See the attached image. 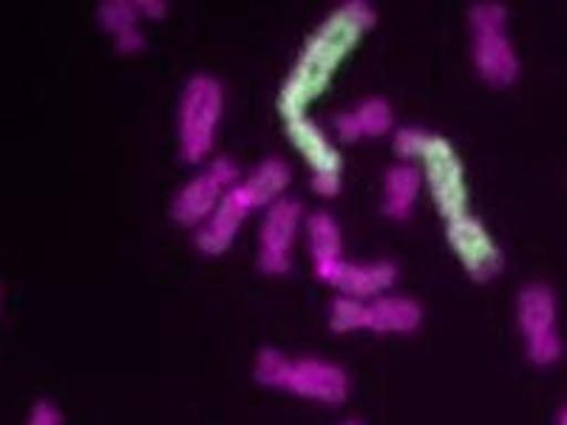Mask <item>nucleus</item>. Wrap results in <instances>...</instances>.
Masks as SVG:
<instances>
[{
    "instance_id": "1",
    "label": "nucleus",
    "mask_w": 567,
    "mask_h": 425,
    "mask_svg": "<svg viewBox=\"0 0 567 425\" xmlns=\"http://www.w3.org/2000/svg\"><path fill=\"white\" fill-rule=\"evenodd\" d=\"M374 20L378 18L369 3L352 0V3H341L310 34L278 91V111L284 120L307 114V108L329 89L343 60L358 49L363 34L374 27Z\"/></svg>"
},
{
    "instance_id": "2",
    "label": "nucleus",
    "mask_w": 567,
    "mask_h": 425,
    "mask_svg": "<svg viewBox=\"0 0 567 425\" xmlns=\"http://www.w3.org/2000/svg\"><path fill=\"white\" fill-rule=\"evenodd\" d=\"M471 58L480 80L491 89H511L519 80V58L508 38V9L483 0L468 9Z\"/></svg>"
},
{
    "instance_id": "3",
    "label": "nucleus",
    "mask_w": 567,
    "mask_h": 425,
    "mask_svg": "<svg viewBox=\"0 0 567 425\" xmlns=\"http://www.w3.org/2000/svg\"><path fill=\"white\" fill-rule=\"evenodd\" d=\"M221 114H225V91L219 80L210 74H194L187 80L179 100V114H176L182 159L196 165L210 156Z\"/></svg>"
},
{
    "instance_id": "4",
    "label": "nucleus",
    "mask_w": 567,
    "mask_h": 425,
    "mask_svg": "<svg viewBox=\"0 0 567 425\" xmlns=\"http://www.w3.org/2000/svg\"><path fill=\"white\" fill-rule=\"evenodd\" d=\"M420 174L432 194L434 207L445 221H454L468 212V182L465 165L457 148L445 136L429 134L425 151L420 156Z\"/></svg>"
},
{
    "instance_id": "5",
    "label": "nucleus",
    "mask_w": 567,
    "mask_h": 425,
    "mask_svg": "<svg viewBox=\"0 0 567 425\" xmlns=\"http://www.w3.org/2000/svg\"><path fill=\"white\" fill-rule=\"evenodd\" d=\"M516 323L523 332L525 354L534 366H554L561 357L556 332V296L548 283H525L516 298Z\"/></svg>"
},
{
    "instance_id": "6",
    "label": "nucleus",
    "mask_w": 567,
    "mask_h": 425,
    "mask_svg": "<svg viewBox=\"0 0 567 425\" xmlns=\"http://www.w3.org/2000/svg\"><path fill=\"white\" fill-rule=\"evenodd\" d=\"M236 185H241L239 165L230 156H216L199 176L182 185V190L171 201V216L179 227L199 230Z\"/></svg>"
},
{
    "instance_id": "7",
    "label": "nucleus",
    "mask_w": 567,
    "mask_h": 425,
    "mask_svg": "<svg viewBox=\"0 0 567 425\" xmlns=\"http://www.w3.org/2000/svg\"><path fill=\"white\" fill-rule=\"evenodd\" d=\"M445 239H449V247H452V252L463 265V270L474 281H494L503 272V250H499V245L488 232V227L480 219H474L471 212H465V216L454 221H445Z\"/></svg>"
},
{
    "instance_id": "8",
    "label": "nucleus",
    "mask_w": 567,
    "mask_h": 425,
    "mask_svg": "<svg viewBox=\"0 0 567 425\" xmlns=\"http://www.w3.org/2000/svg\"><path fill=\"white\" fill-rule=\"evenodd\" d=\"M303 225V205L298 199H278L267 207L261 221V250H258V270L265 276H287L296 236Z\"/></svg>"
},
{
    "instance_id": "9",
    "label": "nucleus",
    "mask_w": 567,
    "mask_h": 425,
    "mask_svg": "<svg viewBox=\"0 0 567 425\" xmlns=\"http://www.w3.org/2000/svg\"><path fill=\"white\" fill-rule=\"evenodd\" d=\"M281 392L316 400L323 406H341L349 397V377L336 363H327L321 357H298V361H290Z\"/></svg>"
},
{
    "instance_id": "10",
    "label": "nucleus",
    "mask_w": 567,
    "mask_h": 425,
    "mask_svg": "<svg viewBox=\"0 0 567 425\" xmlns=\"http://www.w3.org/2000/svg\"><path fill=\"white\" fill-rule=\"evenodd\" d=\"M318 281L336 287L341 296L358 298V301H374L386 296L398 281V267L392 261H372V265H349V261H329L316 267Z\"/></svg>"
},
{
    "instance_id": "11",
    "label": "nucleus",
    "mask_w": 567,
    "mask_h": 425,
    "mask_svg": "<svg viewBox=\"0 0 567 425\" xmlns=\"http://www.w3.org/2000/svg\"><path fill=\"white\" fill-rule=\"evenodd\" d=\"M256 210L250 194L245 190V185H236L230 194L221 199V205L213 210L210 219L194 232L196 250L205 252V256H221V252L230 250L236 232L241 230L245 219Z\"/></svg>"
},
{
    "instance_id": "12",
    "label": "nucleus",
    "mask_w": 567,
    "mask_h": 425,
    "mask_svg": "<svg viewBox=\"0 0 567 425\" xmlns=\"http://www.w3.org/2000/svg\"><path fill=\"white\" fill-rule=\"evenodd\" d=\"M287 123V139L301 154V159L312 168V174H343V156L338 154L336 142L329 139L327 131L310 120V116H290Z\"/></svg>"
},
{
    "instance_id": "13",
    "label": "nucleus",
    "mask_w": 567,
    "mask_h": 425,
    "mask_svg": "<svg viewBox=\"0 0 567 425\" xmlns=\"http://www.w3.org/2000/svg\"><path fill=\"white\" fill-rule=\"evenodd\" d=\"M389 131H394V111L383 97H367L354 108L332 116V134L341 142L381 139Z\"/></svg>"
},
{
    "instance_id": "14",
    "label": "nucleus",
    "mask_w": 567,
    "mask_h": 425,
    "mask_svg": "<svg viewBox=\"0 0 567 425\" xmlns=\"http://www.w3.org/2000/svg\"><path fill=\"white\" fill-rule=\"evenodd\" d=\"M423 323V307L406 296H381L369 301L367 332L374 335H412Z\"/></svg>"
},
{
    "instance_id": "15",
    "label": "nucleus",
    "mask_w": 567,
    "mask_h": 425,
    "mask_svg": "<svg viewBox=\"0 0 567 425\" xmlns=\"http://www.w3.org/2000/svg\"><path fill=\"white\" fill-rule=\"evenodd\" d=\"M420 187H423V174L417 165H392L383 179V212L394 221H406L417 205Z\"/></svg>"
},
{
    "instance_id": "16",
    "label": "nucleus",
    "mask_w": 567,
    "mask_h": 425,
    "mask_svg": "<svg viewBox=\"0 0 567 425\" xmlns=\"http://www.w3.org/2000/svg\"><path fill=\"white\" fill-rule=\"evenodd\" d=\"M290 182H292L290 165H287L281 156H267V159H261L256 168L250 170V176L241 179V185H245V190L250 194L252 205H256L258 210V207L276 205V201L284 196V190L290 187Z\"/></svg>"
},
{
    "instance_id": "17",
    "label": "nucleus",
    "mask_w": 567,
    "mask_h": 425,
    "mask_svg": "<svg viewBox=\"0 0 567 425\" xmlns=\"http://www.w3.org/2000/svg\"><path fill=\"white\" fill-rule=\"evenodd\" d=\"M307 245H310L312 265H329L343 258V236L338 221L329 212H312L307 219Z\"/></svg>"
},
{
    "instance_id": "18",
    "label": "nucleus",
    "mask_w": 567,
    "mask_h": 425,
    "mask_svg": "<svg viewBox=\"0 0 567 425\" xmlns=\"http://www.w3.org/2000/svg\"><path fill=\"white\" fill-rule=\"evenodd\" d=\"M369 323V301H358V298L338 296L329 307V329L336 335H349V332H361Z\"/></svg>"
},
{
    "instance_id": "19",
    "label": "nucleus",
    "mask_w": 567,
    "mask_h": 425,
    "mask_svg": "<svg viewBox=\"0 0 567 425\" xmlns=\"http://www.w3.org/2000/svg\"><path fill=\"white\" fill-rule=\"evenodd\" d=\"M97 18H100V27L105 32L116 34H125L131 29H140V9H136V0H105L100 3L97 9Z\"/></svg>"
},
{
    "instance_id": "20",
    "label": "nucleus",
    "mask_w": 567,
    "mask_h": 425,
    "mask_svg": "<svg viewBox=\"0 0 567 425\" xmlns=\"http://www.w3.org/2000/svg\"><path fill=\"white\" fill-rule=\"evenodd\" d=\"M287 369H290V357L278 349H261L256 354V366H252V377L256 383L267 388H281L284 377H287Z\"/></svg>"
},
{
    "instance_id": "21",
    "label": "nucleus",
    "mask_w": 567,
    "mask_h": 425,
    "mask_svg": "<svg viewBox=\"0 0 567 425\" xmlns=\"http://www.w3.org/2000/svg\"><path fill=\"white\" fill-rule=\"evenodd\" d=\"M425 142H429V131L398 128L394 131V139H392L394 156H398L403 165H414V162H420V156H423Z\"/></svg>"
},
{
    "instance_id": "22",
    "label": "nucleus",
    "mask_w": 567,
    "mask_h": 425,
    "mask_svg": "<svg viewBox=\"0 0 567 425\" xmlns=\"http://www.w3.org/2000/svg\"><path fill=\"white\" fill-rule=\"evenodd\" d=\"M27 425H63V414L52 400H38L29 412Z\"/></svg>"
},
{
    "instance_id": "23",
    "label": "nucleus",
    "mask_w": 567,
    "mask_h": 425,
    "mask_svg": "<svg viewBox=\"0 0 567 425\" xmlns=\"http://www.w3.org/2000/svg\"><path fill=\"white\" fill-rule=\"evenodd\" d=\"M310 187L312 194L321 196V199H336L343 187V174H312Z\"/></svg>"
},
{
    "instance_id": "24",
    "label": "nucleus",
    "mask_w": 567,
    "mask_h": 425,
    "mask_svg": "<svg viewBox=\"0 0 567 425\" xmlns=\"http://www.w3.org/2000/svg\"><path fill=\"white\" fill-rule=\"evenodd\" d=\"M114 49H116V54H125V58H131V54H140L142 49H145V34H142L140 29H131V32H125V34H116Z\"/></svg>"
},
{
    "instance_id": "25",
    "label": "nucleus",
    "mask_w": 567,
    "mask_h": 425,
    "mask_svg": "<svg viewBox=\"0 0 567 425\" xmlns=\"http://www.w3.org/2000/svg\"><path fill=\"white\" fill-rule=\"evenodd\" d=\"M142 20H162L168 14V3L165 0H136Z\"/></svg>"
},
{
    "instance_id": "26",
    "label": "nucleus",
    "mask_w": 567,
    "mask_h": 425,
    "mask_svg": "<svg viewBox=\"0 0 567 425\" xmlns=\"http://www.w3.org/2000/svg\"><path fill=\"white\" fill-rule=\"evenodd\" d=\"M556 425H567V406L559 412V419H556Z\"/></svg>"
},
{
    "instance_id": "27",
    "label": "nucleus",
    "mask_w": 567,
    "mask_h": 425,
    "mask_svg": "<svg viewBox=\"0 0 567 425\" xmlns=\"http://www.w3.org/2000/svg\"><path fill=\"white\" fill-rule=\"evenodd\" d=\"M343 425H367V423H361V419H347Z\"/></svg>"
},
{
    "instance_id": "28",
    "label": "nucleus",
    "mask_w": 567,
    "mask_h": 425,
    "mask_svg": "<svg viewBox=\"0 0 567 425\" xmlns=\"http://www.w3.org/2000/svg\"><path fill=\"white\" fill-rule=\"evenodd\" d=\"M0 298H3V290H0Z\"/></svg>"
}]
</instances>
